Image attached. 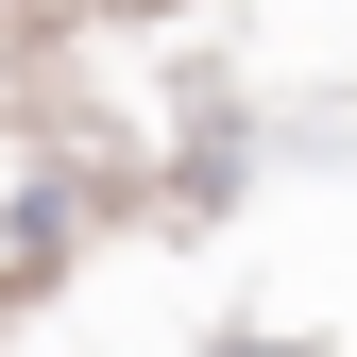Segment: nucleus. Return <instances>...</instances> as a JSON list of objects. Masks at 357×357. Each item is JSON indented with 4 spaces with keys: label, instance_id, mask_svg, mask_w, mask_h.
I'll return each mask as SVG.
<instances>
[]
</instances>
